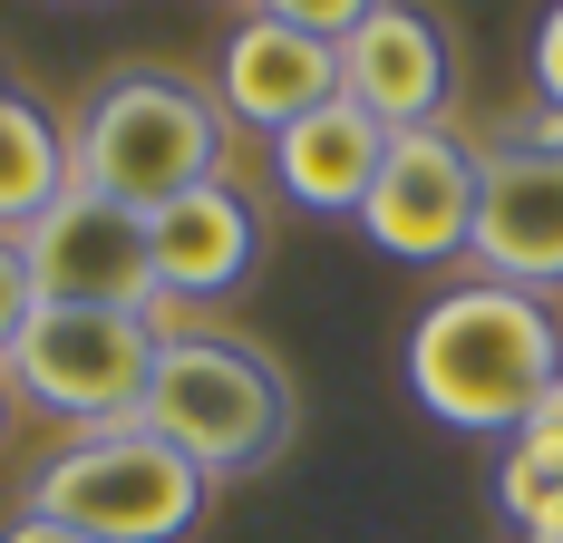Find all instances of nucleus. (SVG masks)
<instances>
[{"mask_svg": "<svg viewBox=\"0 0 563 543\" xmlns=\"http://www.w3.org/2000/svg\"><path fill=\"white\" fill-rule=\"evenodd\" d=\"M30 311H40V291H30V263H20V243L0 233V359H10V340L30 330Z\"/></svg>", "mask_w": 563, "mask_h": 543, "instance_id": "nucleus-15", "label": "nucleus"}, {"mask_svg": "<svg viewBox=\"0 0 563 543\" xmlns=\"http://www.w3.org/2000/svg\"><path fill=\"white\" fill-rule=\"evenodd\" d=\"M544 428H563V379H554V398H544Z\"/></svg>", "mask_w": 563, "mask_h": 543, "instance_id": "nucleus-18", "label": "nucleus"}, {"mask_svg": "<svg viewBox=\"0 0 563 543\" xmlns=\"http://www.w3.org/2000/svg\"><path fill=\"white\" fill-rule=\"evenodd\" d=\"M146 253H156V291L185 301V311H205V301H224L233 281H253L263 223H253V204L214 175V185H195V195H175V204L146 214Z\"/></svg>", "mask_w": 563, "mask_h": 543, "instance_id": "nucleus-11", "label": "nucleus"}, {"mask_svg": "<svg viewBox=\"0 0 563 543\" xmlns=\"http://www.w3.org/2000/svg\"><path fill=\"white\" fill-rule=\"evenodd\" d=\"M554 379H563L554 311L534 291H506V281H456L408 330V388H418V408L438 428L525 436L544 418Z\"/></svg>", "mask_w": 563, "mask_h": 543, "instance_id": "nucleus-1", "label": "nucleus"}, {"mask_svg": "<svg viewBox=\"0 0 563 543\" xmlns=\"http://www.w3.org/2000/svg\"><path fill=\"white\" fill-rule=\"evenodd\" d=\"M20 263H30V291L49 311H146L156 301L146 214L98 195V185H68L49 214L20 233Z\"/></svg>", "mask_w": 563, "mask_h": 543, "instance_id": "nucleus-6", "label": "nucleus"}, {"mask_svg": "<svg viewBox=\"0 0 563 543\" xmlns=\"http://www.w3.org/2000/svg\"><path fill=\"white\" fill-rule=\"evenodd\" d=\"M146 369H156V330L146 311H30V330L10 340L0 359V388H20L30 408H49L68 428H126L136 398H146Z\"/></svg>", "mask_w": 563, "mask_h": 543, "instance_id": "nucleus-5", "label": "nucleus"}, {"mask_svg": "<svg viewBox=\"0 0 563 543\" xmlns=\"http://www.w3.org/2000/svg\"><path fill=\"white\" fill-rule=\"evenodd\" d=\"M379 165H389V126L360 117L350 98H331V108H311L301 126H282V136H273L282 195L311 204V214H350V223H360L369 185H379Z\"/></svg>", "mask_w": 563, "mask_h": 543, "instance_id": "nucleus-12", "label": "nucleus"}, {"mask_svg": "<svg viewBox=\"0 0 563 543\" xmlns=\"http://www.w3.org/2000/svg\"><path fill=\"white\" fill-rule=\"evenodd\" d=\"M205 495L214 486L175 456L166 436H146L126 418V428L68 436L30 476V514H49V524H68L88 543H185L205 524Z\"/></svg>", "mask_w": 563, "mask_h": 543, "instance_id": "nucleus-4", "label": "nucleus"}, {"mask_svg": "<svg viewBox=\"0 0 563 543\" xmlns=\"http://www.w3.org/2000/svg\"><path fill=\"white\" fill-rule=\"evenodd\" d=\"M534 88H544V108L563 117V10H544V30H534Z\"/></svg>", "mask_w": 563, "mask_h": 543, "instance_id": "nucleus-16", "label": "nucleus"}, {"mask_svg": "<svg viewBox=\"0 0 563 543\" xmlns=\"http://www.w3.org/2000/svg\"><path fill=\"white\" fill-rule=\"evenodd\" d=\"M58 195H68V136H58L30 98L0 88V233L20 243Z\"/></svg>", "mask_w": 563, "mask_h": 543, "instance_id": "nucleus-13", "label": "nucleus"}, {"mask_svg": "<svg viewBox=\"0 0 563 543\" xmlns=\"http://www.w3.org/2000/svg\"><path fill=\"white\" fill-rule=\"evenodd\" d=\"M525 543H563V514H554V524H534V534H525Z\"/></svg>", "mask_w": 563, "mask_h": 543, "instance_id": "nucleus-19", "label": "nucleus"}, {"mask_svg": "<svg viewBox=\"0 0 563 543\" xmlns=\"http://www.w3.org/2000/svg\"><path fill=\"white\" fill-rule=\"evenodd\" d=\"M331 98H340V49L331 40H301L291 20H273V10H253V20L224 40V68H214L224 126L282 136V126H301V117L331 108Z\"/></svg>", "mask_w": 563, "mask_h": 543, "instance_id": "nucleus-10", "label": "nucleus"}, {"mask_svg": "<svg viewBox=\"0 0 563 543\" xmlns=\"http://www.w3.org/2000/svg\"><path fill=\"white\" fill-rule=\"evenodd\" d=\"M136 428L166 436L205 486H224V476H253V466L282 456V436H291V379H282L253 340H233V330L156 340Z\"/></svg>", "mask_w": 563, "mask_h": 543, "instance_id": "nucleus-3", "label": "nucleus"}, {"mask_svg": "<svg viewBox=\"0 0 563 543\" xmlns=\"http://www.w3.org/2000/svg\"><path fill=\"white\" fill-rule=\"evenodd\" d=\"M360 233L389 253V263H448L476 233V156L456 126H408L389 136V165L360 204Z\"/></svg>", "mask_w": 563, "mask_h": 543, "instance_id": "nucleus-7", "label": "nucleus"}, {"mask_svg": "<svg viewBox=\"0 0 563 543\" xmlns=\"http://www.w3.org/2000/svg\"><path fill=\"white\" fill-rule=\"evenodd\" d=\"M476 281L563 291V146H486L476 156Z\"/></svg>", "mask_w": 563, "mask_h": 543, "instance_id": "nucleus-8", "label": "nucleus"}, {"mask_svg": "<svg viewBox=\"0 0 563 543\" xmlns=\"http://www.w3.org/2000/svg\"><path fill=\"white\" fill-rule=\"evenodd\" d=\"M0 543H88V534H68V524H49V514H20Z\"/></svg>", "mask_w": 563, "mask_h": 543, "instance_id": "nucleus-17", "label": "nucleus"}, {"mask_svg": "<svg viewBox=\"0 0 563 543\" xmlns=\"http://www.w3.org/2000/svg\"><path fill=\"white\" fill-rule=\"evenodd\" d=\"M224 136L233 126L214 108V88H195L185 68H146L136 58L88 98L78 136H68V185H98L117 204L156 214V204L224 175Z\"/></svg>", "mask_w": 563, "mask_h": 543, "instance_id": "nucleus-2", "label": "nucleus"}, {"mask_svg": "<svg viewBox=\"0 0 563 543\" xmlns=\"http://www.w3.org/2000/svg\"><path fill=\"white\" fill-rule=\"evenodd\" d=\"M340 98L360 117H379L389 136L448 126V30H438L428 10L369 0V20L340 40Z\"/></svg>", "mask_w": 563, "mask_h": 543, "instance_id": "nucleus-9", "label": "nucleus"}, {"mask_svg": "<svg viewBox=\"0 0 563 543\" xmlns=\"http://www.w3.org/2000/svg\"><path fill=\"white\" fill-rule=\"evenodd\" d=\"M496 505H506L515 534H534V524H554L563 514V428H534L506 436V466H496Z\"/></svg>", "mask_w": 563, "mask_h": 543, "instance_id": "nucleus-14", "label": "nucleus"}]
</instances>
